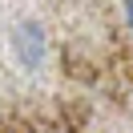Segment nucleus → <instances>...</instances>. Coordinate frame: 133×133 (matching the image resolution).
<instances>
[{
    "instance_id": "1",
    "label": "nucleus",
    "mask_w": 133,
    "mask_h": 133,
    "mask_svg": "<svg viewBox=\"0 0 133 133\" xmlns=\"http://www.w3.org/2000/svg\"><path fill=\"white\" fill-rule=\"evenodd\" d=\"M12 52H16V61L24 69H41V61H44V32L32 20H20L12 28Z\"/></svg>"
},
{
    "instance_id": "2",
    "label": "nucleus",
    "mask_w": 133,
    "mask_h": 133,
    "mask_svg": "<svg viewBox=\"0 0 133 133\" xmlns=\"http://www.w3.org/2000/svg\"><path fill=\"white\" fill-rule=\"evenodd\" d=\"M121 8H125V20H129V28H133V0H121Z\"/></svg>"
}]
</instances>
